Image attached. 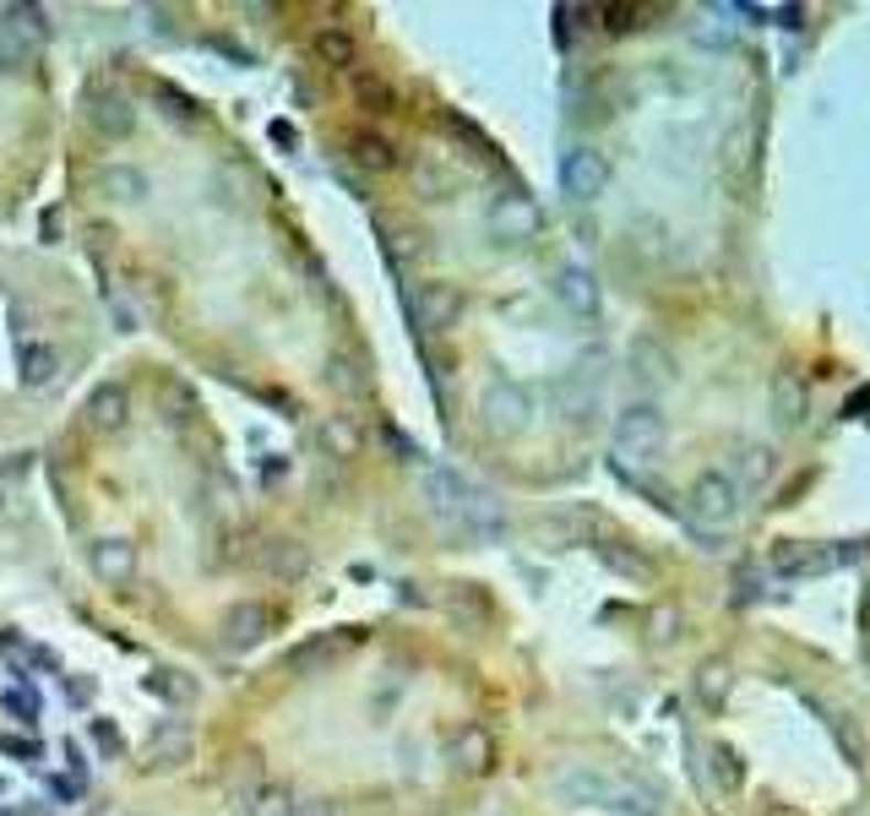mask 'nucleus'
<instances>
[{
	"mask_svg": "<svg viewBox=\"0 0 870 816\" xmlns=\"http://www.w3.org/2000/svg\"><path fill=\"white\" fill-rule=\"evenodd\" d=\"M550 790L566 801V806H583V812H615V816H664V795L659 790H642L620 773H605L594 762H572L550 779Z\"/></svg>",
	"mask_w": 870,
	"mask_h": 816,
	"instance_id": "1",
	"label": "nucleus"
},
{
	"mask_svg": "<svg viewBox=\"0 0 870 816\" xmlns=\"http://www.w3.org/2000/svg\"><path fill=\"white\" fill-rule=\"evenodd\" d=\"M44 39H50L44 6H6L0 11V77L28 72V61H33V50Z\"/></svg>",
	"mask_w": 870,
	"mask_h": 816,
	"instance_id": "2",
	"label": "nucleus"
},
{
	"mask_svg": "<svg viewBox=\"0 0 870 816\" xmlns=\"http://www.w3.org/2000/svg\"><path fill=\"white\" fill-rule=\"evenodd\" d=\"M670 442V420L659 414V403H631L620 420H615V453L626 463H653Z\"/></svg>",
	"mask_w": 870,
	"mask_h": 816,
	"instance_id": "3",
	"label": "nucleus"
},
{
	"mask_svg": "<svg viewBox=\"0 0 870 816\" xmlns=\"http://www.w3.org/2000/svg\"><path fill=\"white\" fill-rule=\"evenodd\" d=\"M83 120L98 137H126L137 126V104H131V93L120 88V83L98 77V83L83 88Z\"/></svg>",
	"mask_w": 870,
	"mask_h": 816,
	"instance_id": "4",
	"label": "nucleus"
},
{
	"mask_svg": "<svg viewBox=\"0 0 870 816\" xmlns=\"http://www.w3.org/2000/svg\"><path fill=\"white\" fill-rule=\"evenodd\" d=\"M479 414H485V425H490L496 436H522V431L533 425V398H528V387H518V381L501 376V381L485 387Z\"/></svg>",
	"mask_w": 870,
	"mask_h": 816,
	"instance_id": "5",
	"label": "nucleus"
},
{
	"mask_svg": "<svg viewBox=\"0 0 870 816\" xmlns=\"http://www.w3.org/2000/svg\"><path fill=\"white\" fill-rule=\"evenodd\" d=\"M485 224H490V235H496L501 246H528V240H539L544 213H539V202H533V196L507 191V196H496V202H490Z\"/></svg>",
	"mask_w": 870,
	"mask_h": 816,
	"instance_id": "6",
	"label": "nucleus"
},
{
	"mask_svg": "<svg viewBox=\"0 0 870 816\" xmlns=\"http://www.w3.org/2000/svg\"><path fill=\"white\" fill-rule=\"evenodd\" d=\"M686 512L707 529H724L740 512V485L729 474H696L692 490H686Z\"/></svg>",
	"mask_w": 870,
	"mask_h": 816,
	"instance_id": "7",
	"label": "nucleus"
},
{
	"mask_svg": "<svg viewBox=\"0 0 870 816\" xmlns=\"http://www.w3.org/2000/svg\"><path fill=\"white\" fill-rule=\"evenodd\" d=\"M561 191H566V202H577V207L599 202L609 191V159L599 148H572V153L561 159Z\"/></svg>",
	"mask_w": 870,
	"mask_h": 816,
	"instance_id": "8",
	"label": "nucleus"
},
{
	"mask_svg": "<svg viewBox=\"0 0 870 816\" xmlns=\"http://www.w3.org/2000/svg\"><path fill=\"white\" fill-rule=\"evenodd\" d=\"M191 751H196V735L185 719H159V725L148 729V740H142V768L148 773H170V768H185L191 762Z\"/></svg>",
	"mask_w": 870,
	"mask_h": 816,
	"instance_id": "9",
	"label": "nucleus"
},
{
	"mask_svg": "<svg viewBox=\"0 0 870 816\" xmlns=\"http://www.w3.org/2000/svg\"><path fill=\"white\" fill-rule=\"evenodd\" d=\"M409 316H414V327L420 333H452L457 327V316H463V294L452 289V283H420V294H414V305H409Z\"/></svg>",
	"mask_w": 870,
	"mask_h": 816,
	"instance_id": "10",
	"label": "nucleus"
},
{
	"mask_svg": "<svg viewBox=\"0 0 870 816\" xmlns=\"http://www.w3.org/2000/svg\"><path fill=\"white\" fill-rule=\"evenodd\" d=\"M860 550L844 544V550H822V544H779L773 550V572L779 577H816V572H833V566H849Z\"/></svg>",
	"mask_w": 870,
	"mask_h": 816,
	"instance_id": "11",
	"label": "nucleus"
},
{
	"mask_svg": "<svg viewBox=\"0 0 870 816\" xmlns=\"http://www.w3.org/2000/svg\"><path fill=\"white\" fill-rule=\"evenodd\" d=\"M87 566H93V577L98 583H131L137 577V550L126 540H93L87 544Z\"/></svg>",
	"mask_w": 870,
	"mask_h": 816,
	"instance_id": "12",
	"label": "nucleus"
},
{
	"mask_svg": "<svg viewBox=\"0 0 870 816\" xmlns=\"http://www.w3.org/2000/svg\"><path fill=\"white\" fill-rule=\"evenodd\" d=\"M550 289H555V300H561L572 316H599V278L588 268H561Z\"/></svg>",
	"mask_w": 870,
	"mask_h": 816,
	"instance_id": "13",
	"label": "nucleus"
},
{
	"mask_svg": "<svg viewBox=\"0 0 870 816\" xmlns=\"http://www.w3.org/2000/svg\"><path fill=\"white\" fill-rule=\"evenodd\" d=\"M692 692L707 714H724V703H729V692H735V670H729V659H707V664L696 670Z\"/></svg>",
	"mask_w": 870,
	"mask_h": 816,
	"instance_id": "14",
	"label": "nucleus"
},
{
	"mask_svg": "<svg viewBox=\"0 0 870 816\" xmlns=\"http://www.w3.org/2000/svg\"><path fill=\"white\" fill-rule=\"evenodd\" d=\"M631 376H637L642 387H670V381H675V365L664 355V344L637 338V344H631Z\"/></svg>",
	"mask_w": 870,
	"mask_h": 816,
	"instance_id": "15",
	"label": "nucleus"
},
{
	"mask_svg": "<svg viewBox=\"0 0 870 816\" xmlns=\"http://www.w3.org/2000/svg\"><path fill=\"white\" fill-rule=\"evenodd\" d=\"M267 627H272L267 605H235V610L224 616V642H229V648H251V642L267 637Z\"/></svg>",
	"mask_w": 870,
	"mask_h": 816,
	"instance_id": "16",
	"label": "nucleus"
},
{
	"mask_svg": "<svg viewBox=\"0 0 870 816\" xmlns=\"http://www.w3.org/2000/svg\"><path fill=\"white\" fill-rule=\"evenodd\" d=\"M594 518L588 512H550L544 523H539V540L544 544H594Z\"/></svg>",
	"mask_w": 870,
	"mask_h": 816,
	"instance_id": "17",
	"label": "nucleus"
},
{
	"mask_svg": "<svg viewBox=\"0 0 870 816\" xmlns=\"http://www.w3.org/2000/svg\"><path fill=\"white\" fill-rule=\"evenodd\" d=\"M126 414H131V398H126V387H115V381H104V387L87 398V420H93L98 431H120Z\"/></svg>",
	"mask_w": 870,
	"mask_h": 816,
	"instance_id": "18",
	"label": "nucleus"
},
{
	"mask_svg": "<svg viewBox=\"0 0 870 816\" xmlns=\"http://www.w3.org/2000/svg\"><path fill=\"white\" fill-rule=\"evenodd\" d=\"M555 403H561V414H566L572 425H588L594 409H599V387H588L583 376H566V381L555 387Z\"/></svg>",
	"mask_w": 870,
	"mask_h": 816,
	"instance_id": "19",
	"label": "nucleus"
},
{
	"mask_svg": "<svg viewBox=\"0 0 870 816\" xmlns=\"http://www.w3.org/2000/svg\"><path fill=\"white\" fill-rule=\"evenodd\" d=\"M17 370H22V387H50L55 376H61V355L50 349V344H22V355H17Z\"/></svg>",
	"mask_w": 870,
	"mask_h": 816,
	"instance_id": "20",
	"label": "nucleus"
},
{
	"mask_svg": "<svg viewBox=\"0 0 870 816\" xmlns=\"http://www.w3.org/2000/svg\"><path fill=\"white\" fill-rule=\"evenodd\" d=\"M463 490H468V479H457V474H446V468H431V474H425V501H431L435 518H457Z\"/></svg>",
	"mask_w": 870,
	"mask_h": 816,
	"instance_id": "21",
	"label": "nucleus"
},
{
	"mask_svg": "<svg viewBox=\"0 0 870 816\" xmlns=\"http://www.w3.org/2000/svg\"><path fill=\"white\" fill-rule=\"evenodd\" d=\"M148 692L159 697V703H170V708H191L196 703V675H185V670H153L148 675Z\"/></svg>",
	"mask_w": 870,
	"mask_h": 816,
	"instance_id": "22",
	"label": "nucleus"
},
{
	"mask_svg": "<svg viewBox=\"0 0 870 816\" xmlns=\"http://www.w3.org/2000/svg\"><path fill=\"white\" fill-rule=\"evenodd\" d=\"M0 714L11 719V725H39V714H44V697H39V686L33 681H17L11 692H0Z\"/></svg>",
	"mask_w": 870,
	"mask_h": 816,
	"instance_id": "23",
	"label": "nucleus"
},
{
	"mask_svg": "<svg viewBox=\"0 0 870 816\" xmlns=\"http://www.w3.org/2000/svg\"><path fill=\"white\" fill-rule=\"evenodd\" d=\"M98 181H104V196H109V202H126V207L148 196V175H142V170H131V164H109Z\"/></svg>",
	"mask_w": 870,
	"mask_h": 816,
	"instance_id": "24",
	"label": "nucleus"
},
{
	"mask_svg": "<svg viewBox=\"0 0 870 816\" xmlns=\"http://www.w3.org/2000/svg\"><path fill=\"white\" fill-rule=\"evenodd\" d=\"M294 795L278 790V784H261V790H246L240 795V816H294Z\"/></svg>",
	"mask_w": 870,
	"mask_h": 816,
	"instance_id": "25",
	"label": "nucleus"
},
{
	"mask_svg": "<svg viewBox=\"0 0 870 816\" xmlns=\"http://www.w3.org/2000/svg\"><path fill=\"white\" fill-rule=\"evenodd\" d=\"M452 762H457V768H468V773H485V768L496 762L490 735H485V729H463V735H457V746H452Z\"/></svg>",
	"mask_w": 870,
	"mask_h": 816,
	"instance_id": "26",
	"label": "nucleus"
},
{
	"mask_svg": "<svg viewBox=\"0 0 870 816\" xmlns=\"http://www.w3.org/2000/svg\"><path fill=\"white\" fill-rule=\"evenodd\" d=\"M773 420H779L783 431H794V425L805 420V387H800L794 376H779V381H773Z\"/></svg>",
	"mask_w": 870,
	"mask_h": 816,
	"instance_id": "27",
	"label": "nucleus"
},
{
	"mask_svg": "<svg viewBox=\"0 0 870 816\" xmlns=\"http://www.w3.org/2000/svg\"><path fill=\"white\" fill-rule=\"evenodd\" d=\"M327 381H333L344 398H365V392H370V376H365V360H359V355H333Z\"/></svg>",
	"mask_w": 870,
	"mask_h": 816,
	"instance_id": "28",
	"label": "nucleus"
},
{
	"mask_svg": "<svg viewBox=\"0 0 870 816\" xmlns=\"http://www.w3.org/2000/svg\"><path fill=\"white\" fill-rule=\"evenodd\" d=\"M348 148H354V164H359V170H392V142H387L381 131H354Z\"/></svg>",
	"mask_w": 870,
	"mask_h": 816,
	"instance_id": "29",
	"label": "nucleus"
},
{
	"mask_svg": "<svg viewBox=\"0 0 870 816\" xmlns=\"http://www.w3.org/2000/svg\"><path fill=\"white\" fill-rule=\"evenodd\" d=\"M707 757H713V779H718V790H729V795H735V790L746 784V768H740V757H735L729 746H713Z\"/></svg>",
	"mask_w": 870,
	"mask_h": 816,
	"instance_id": "30",
	"label": "nucleus"
},
{
	"mask_svg": "<svg viewBox=\"0 0 870 816\" xmlns=\"http://www.w3.org/2000/svg\"><path fill=\"white\" fill-rule=\"evenodd\" d=\"M316 55L333 61V66H354V39H348L344 28H322L316 33Z\"/></svg>",
	"mask_w": 870,
	"mask_h": 816,
	"instance_id": "31",
	"label": "nucleus"
},
{
	"mask_svg": "<svg viewBox=\"0 0 870 816\" xmlns=\"http://www.w3.org/2000/svg\"><path fill=\"white\" fill-rule=\"evenodd\" d=\"M599 561H605L609 572H620V577H653V566H648L642 555L620 550V544H599Z\"/></svg>",
	"mask_w": 870,
	"mask_h": 816,
	"instance_id": "32",
	"label": "nucleus"
},
{
	"mask_svg": "<svg viewBox=\"0 0 870 816\" xmlns=\"http://www.w3.org/2000/svg\"><path fill=\"white\" fill-rule=\"evenodd\" d=\"M87 735H93V746H98V757H104V762H115V757L126 751V735H120L115 719H87Z\"/></svg>",
	"mask_w": 870,
	"mask_h": 816,
	"instance_id": "33",
	"label": "nucleus"
},
{
	"mask_svg": "<svg viewBox=\"0 0 870 816\" xmlns=\"http://www.w3.org/2000/svg\"><path fill=\"white\" fill-rule=\"evenodd\" d=\"M354 93H359V104H365V109H376V115H387V109H392V88H387V77L359 72V77H354Z\"/></svg>",
	"mask_w": 870,
	"mask_h": 816,
	"instance_id": "34",
	"label": "nucleus"
},
{
	"mask_svg": "<svg viewBox=\"0 0 870 816\" xmlns=\"http://www.w3.org/2000/svg\"><path fill=\"white\" fill-rule=\"evenodd\" d=\"M740 485H762V479H773V453L768 447H740Z\"/></svg>",
	"mask_w": 870,
	"mask_h": 816,
	"instance_id": "35",
	"label": "nucleus"
},
{
	"mask_svg": "<svg viewBox=\"0 0 870 816\" xmlns=\"http://www.w3.org/2000/svg\"><path fill=\"white\" fill-rule=\"evenodd\" d=\"M83 795H87V773H55V779H50V801L77 806Z\"/></svg>",
	"mask_w": 870,
	"mask_h": 816,
	"instance_id": "36",
	"label": "nucleus"
},
{
	"mask_svg": "<svg viewBox=\"0 0 870 816\" xmlns=\"http://www.w3.org/2000/svg\"><path fill=\"white\" fill-rule=\"evenodd\" d=\"M0 751H6L11 762H44V740H39V735H28V740H22V735H0Z\"/></svg>",
	"mask_w": 870,
	"mask_h": 816,
	"instance_id": "37",
	"label": "nucleus"
},
{
	"mask_svg": "<svg viewBox=\"0 0 870 816\" xmlns=\"http://www.w3.org/2000/svg\"><path fill=\"white\" fill-rule=\"evenodd\" d=\"M164 398H170V420L174 425H185L191 409H196V403H191V387H185V381H164Z\"/></svg>",
	"mask_w": 870,
	"mask_h": 816,
	"instance_id": "38",
	"label": "nucleus"
},
{
	"mask_svg": "<svg viewBox=\"0 0 870 816\" xmlns=\"http://www.w3.org/2000/svg\"><path fill=\"white\" fill-rule=\"evenodd\" d=\"M414 181H420V191H431V202H446V191H452L446 175H441L435 164H420V175H414Z\"/></svg>",
	"mask_w": 870,
	"mask_h": 816,
	"instance_id": "39",
	"label": "nucleus"
},
{
	"mask_svg": "<svg viewBox=\"0 0 870 816\" xmlns=\"http://www.w3.org/2000/svg\"><path fill=\"white\" fill-rule=\"evenodd\" d=\"M159 98H164V104H170V115H174V120H180V126H185V120H191V98H185V93H174V88H159Z\"/></svg>",
	"mask_w": 870,
	"mask_h": 816,
	"instance_id": "40",
	"label": "nucleus"
},
{
	"mask_svg": "<svg viewBox=\"0 0 870 816\" xmlns=\"http://www.w3.org/2000/svg\"><path fill=\"white\" fill-rule=\"evenodd\" d=\"M294 816H338V806H333V801H300Z\"/></svg>",
	"mask_w": 870,
	"mask_h": 816,
	"instance_id": "41",
	"label": "nucleus"
},
{
	"mask_svg": "<svg viewBox=\"0 0 870 816\" xmlns=\"http://www.w3.org/2000/svg\"><path fill=\"white\" fill-rule=\"evenodd\" d=\"M272 142H278V148H294L300 137H294V126H289V120H272Z\"/></svg>",
	"mask_w": 870,
	"mask_h": 816,
	"instance_id": "42",
	"label": "nucleus"
},
{
	"mask_svg": "<svg viewBox=\"0 0 870 816\" xmlns=\"http://www.w3.org/2000/svg\"><path fill=\"white\" fill-rule=\"evenodd\" d=\"M0 512H6V479H0Z\"/></svg>",
	"mask_w": 870,
	"mask_h": 816,
	"instance_id": "43",
	"label": "nucleus"
},
{
	"mask_svg": "<svg viewBox=\"0 0 870 816\" xmlns=\"http://www.w3.org/2000/svg\"><path fill=\"white\" fill-rule=\"evenodd\" d=\"M0 795H6V773H0Z\"/></svg>",
	"mask_w": 870,
	"mask_h": 816,
	"instance_id": "44",
	"label": "nucleus"
}]
</instances>
